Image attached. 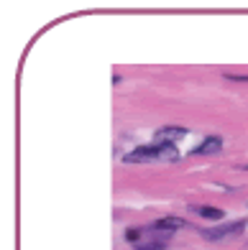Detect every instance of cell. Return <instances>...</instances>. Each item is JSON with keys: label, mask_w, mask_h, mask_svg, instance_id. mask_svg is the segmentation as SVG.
<instances>
[{"label": "cell", "mask_w": 248, "mask_h": 250, "mask_svg": "<svg viewBox=\"0 0 248 250\" xmlns=\"http://www.w3.org/2000/svg\"><path fill=\"white\" fill-rule=\"evenodd\" d=\"M243 227L246 222L238 220V222H225L220 227H210V230H202V235L207 237V240H223V237H228V235H241L243 232Z\"/></svg>", "instance_id": "obj_3"}, {"label": "cell", "mask_w": 248, "mask_h": 250, "mask_svg": "<svg viewBox=\"0 0 248 250\" xmlns=\"http://www.w3.org/2000/svg\"><path fill=\"white\" fill-rule=\"evenodd\" d=\"M126 237H128V243L136 245V250H164L169 245V240H172V232L154 230V235H141V230H128Z\"/></svg>", "instance_id": "obj_2"}, {"label": "cell", "mask_w": 248, "mask_h": 250, "mask_svg": "<svg viewBox=\"0 0 248 250\" xmlns=\"http://www.w3.org/2000/svg\"><path fill=\"white\" fill-rule=\"evenodd\" d=\"M197 212L207 220H220L223 217V209H218V207H197Z\"/></svg>", "instance_id": "obj_6"}, {"label": "cell", "mask_w": 248, "mask_h": 250, "mask_svg": "<svg viewBox=\"0 0 248 250\" xmlns=\"http://www.w3.org/2000/svg\"><path fill=\"white\" fill-rule=\"evenodd\" d=\"M177 148L172 143H161V146H143L136 148L133 153L126 156V164H149V161H174Z\"/></svg>", "instance_id": "obj_1"}, {"label": "cell", "mask_w": 248, "mask_h": 250, "mask_svg": "<svg viewBox=\"0 0 248 250\" xmlns=\"http://www.w3.org/2000/svg\"><path fill=\"white\" fill-rule=\"evenodd\" d=\"M151 227L159 230V232H172V230H177V227H182V220L179 217H164V220H156Z\"/></svg>", "instance_id": "obj_4"}, {"label": "cell", "mask_w": 248, "mask_h": 250, "mask_svg": "<svg viewBox=\"0 0 248 250\" xmlns=\"http://www.w3.org/2000/svg\"><path fill=\"white\" fill-rule=\"evenodd\" d=\"M218 148H220V141H218V138H207L195 153H197V156H205V153H215Z\"/></svg>", "instance_id": "obj_5"}]
</instances>
